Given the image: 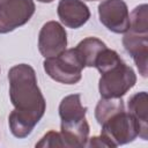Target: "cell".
I'll use <instances>...</instances> for the list:
<instances>
[{
  "mask_svg": "<svg viewBox=\"0 0 148 148\" xmlns=\"http://www.w3.org/2000/svg\"><path fill=\"white\" fill-rule=\"evenodd\" d=\"M9 97L14 110L9 113L10 132L18 139L27 138L45 113L46 102L37 84L35 69L27 64L13 66L8 72Z\"/></svg>",
  "mask_w": 148,
  "mask_h": 148,
  "instance_id": "obj_1",
  "label": "cell"
},
{
  "mask_svg": "<svg viewBox=\"0 0 148 148\" xmlns=\"http://www.w3.org/2000/svg\"><path fill=\"white\" fill-rule=\"evenodd\" d=\"M99 73L98 90L102 98H121L136 83L133 68L126 65L121 58Z\"/></svg>",
  "mask_w": 148,
  "mask_h": 148,
  "instance_id": "obj_2",
  "label": "cell"
},
{
  "mask_svg": "<svg viewBox=\"0 0 148 148\" xmlns=\"http://www.w3.org/2000/svg\"><path fill=\"white\" fill-rule=\"evenodd\" d=\"M101 135L110 147H117L134 141L139 136L138 126L130 112L119 109L108 116L101 124Z\"/></svg>",
  "mask_w": 148,
  "mask_h": 148,
  "instance_id": "obj_3",
  "label": "cell"
},
{
  "mask_svg": "<svg viewBox=\"0 0 148 148\" xmlns=\"http://www.w3.org/2000/svg\"><path fill=\"white\" fill-rule=\"evenodd\" d=\"M43 66L51 79L65 84L77 83L82 77V69L84 68L74 47L65 50L56 57L45 58Z\"/></svg>",
  "mask_w": 148,
  "mask_h": 148,
  "instance_id": "obj_4",
  "label": "cell"
},
{
  "mask_svg": "<svg viewBox=\"0 0 148 148\" xmlns=\"http://www.w3.org/2000/svg\"><path fill=\"white\" fill-rule=\"evenodd\" d=\"M32 0H0V34L24 25L35 13Z\"/></svg>",
  "mask_w": 148,
  "mask_h": 148,
  "instance_id": "obj_5",
  "label": "cell"
},
{
  "mask_svg": "<svg viewBox=\"0 0 148 148\" xmlns=\"http://www.w3.org/2000/svg\"><path fill=\"white\" fill-rule=\"evenodd\" d=\"M101 23L114 34H125L130 28V12L124 0H103L98 5Z\"/></svg>",
  "mask_w": 148,
  "mask_h": 148,
  "instance_id": "obj_6",
  "label": "cell"
},
{
  "mask_svg": "<svg viewBox=\"0 0 148 148\" xmlns=\"http://www.w3.org/2000/svg\"><path fill=\"white\" fill-rule=\"evenodd\" d=\"M67 32L57 21L43 24L38 35V50L44 58H52L66 50Z\"/></svg>",
  "mask_w": 148,
  "mask_h": 148,
  "instance_id": "obj_7",
  "label": "cell"
},
{
  "mask_svg": "<svg viewBox=\"0 0 148 148\" xmlns=\"http://www.w3.org/2000/svg\"><path fill=\"white\" fill-rule=\"evenodd\" d=\"M61 23L71 29H77L90 18V10L82 0H60L57 8Z\"/></svg>",
  "mask_w": 148,
  "mask_h": 148,
  "instance_id": "obj_8",
  "label": "cell"
},
{
  "mask_svg": "<svg viewBox=\"0 0 148 148\" xmlns=\"http://www.w3.org/2000/svg\"><path fill=\"white\" fill-rule=\"evenodd\" d=\"M123 45L127 53L133 58L141 76H147V58H148V34H135L126 31L123 37Z\"/></svg>",
  "mask_w": 148,
  "mask_h": 148,
  "instance_id": "obj_9",
  "label": "cell"
},
{
  "mask_svg": "<svg viewBox=\"0 0 148 148\" xmlns=\"http://www.w3.org/2000/svg\"><path fill=\"white\" fill-rule=\"evenodd\" d=\"M86 112L87 108L82 105L79 94H72L64 97L59 105L61 127H73L86 123Z\"/></svg>",
  "mask_w": 148,
  "mask_h": 148,
  "instance_id": "obj_10",
  "label": "cell"
},
{
  "mask_svg": "<svg viewBox=\"0 0 148 148\" xmlns=\"http://www.w3.org/2000/svg\"><path fill=\"white\" fill-rule=\"evenodd\" d=\"M128 112L134 118L139 136L142 140L148 139V95L140 91L128 98Z\"/></svg>",
  "mask_w": 148,
  "mask_h": 148,
  "instance_id": "obj_11",
  "label": "cell"
},
{
  "mask_svg": "<svg viewBox=\"0 0 148 148\" xmlns=\"http://www.w3.org/2000/svg\"><path fill=\"white\" fill-rule=\"evenodd\" d=\"M105 43L96 37H87L82 39L74 49L79 54L84 67H94L98 53L105 47Z\"/></svg>",
  "mask_w": 148,
  "mask_h": 148,
  "instance_id": "obj_12",
  "label": "cell"
},
{
  "mask_svg": "<svg viewBox=\"0 0 148 148\" xmlns=\"http://www.w3.org/2000/svg\"><path fill=\"white\" fill-rule=\"evenodd\" d=\"M147 5L142 3L136 6L130 15V28L128 31L135 34H148V14Z\"/></svg>",
  "mask_w": 148,
  "mask_h": 148,
  "instance_id": "obj_13",
  "label": "cell"
},
{
  "mask_svg": "<svg viewBox=\"0 0 148 148\" xmlns=\"http://www.w3.org/2000/svg\"><path fill=\"white\" fill-rule=\"evenodd\" d=\"M36 147H64L60 132H56V131L47 132L40 139V141L36 143Z\"/></svg>",
  "mask_w": 148,
  "mask_h": 148,
  "instance_id": "obj_14",
  "label": "cell"
},
{
  "mask_svg": "<svg viewBox=\"0 0 148 148\" xmlns=\"http://www.w3.org/2000/svg\"><path fill=\"white\" fill-rule=\"evenodd\" d=\"M86 146H88V147H110L109 143L106 142V140L102 135L92 136L91 139H88Z\"/></svg>",
  "mask_w": 148,
  "mask_h": 148,
  "instance_id": "obj_15",
  "label": "cell"
},
{
  "mask_svg": "<svg viewBox=\"0 0 148 148\" xmlns=\"http://www.w3.org/2000/svg\"><path fill=\"white\" fill-rule=\"evenodd\" d=\"M37 1H39V2H44V3H49V2H52L53 0H37Z\"/></svg>",
  "mask_w": 148,
  "mask_h": 148,
  "instance_id": "obj_16",
  "label": "cell"
},
{
  "mask_svg": "<svg viewBox=\"0 0 148 148\" xmlns=\"http://www.w3.org/2000/svg\"><path fill=\"white\" fill-rule=\"evenodd\" d=\"M87 1H97V0H87Z\"/></svg>",
  "mask_w": 148,
  "mask_h": 148,
  "instance_id": "obj_17",
  "label": "cell"
}]
</instances>
